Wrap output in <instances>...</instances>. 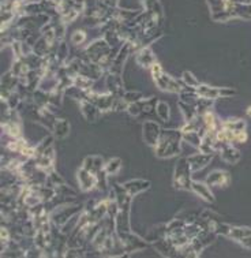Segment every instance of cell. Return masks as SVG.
Here are the masks:
<instances>
[{
  "label": "cell",
  "mask_w": 251,
  "mask_h": 258,
  "mask_svg": "<svg viewBox=\"0 0 251 258\" xmlns=\"http://www.w3.org/2000/svg\"><path fill=\"white\" fill-rule=\"evenodd\" d=\"M157 113L160 115L161 119L164 120H168L169 119V108L165 103H158L157 105Z\"/></svg>",
  "instance_id": "15"
},
{
  "label": "cell",
  "mask_w": 251,
  "mask_h": 258,
  "mask_svg": "<svg viewBox=\"0 0 251 258\" xmlns=\"http://www.w3.org/2000/svg\"><path fill=\"white\" fill-rule=\"evenodd\" d=\"M152 73H153V80L158 88L161 90H168V92H180L181 86L179 82L172 80L171 77H168L163 73L161 67L154 63L152 66Z\"/></svg>",
  "instance_id": "3"
},
{
  "label": "cell",
  "mask_w": 251,
  "mask_h": 258,
  "mask_svg": "<svg viewBox=\"0 0 251 258\" xmlns=\"http://www.w3.org/2000/svg\"><path fill=\"white\" fill-rule=\"evenodd\" d=\"M144 186H149V182H142V180H134V182H129L124 184V188L127 191H130V196H135L137 192L146 190L148 187Z\"/></svg>",
  "instance_id": "11"
},
{
  "label": "cell",
  "mask_w": 251,
  "mask_h": 258,
  "mask_svg": "<svg viewBox=\"0 0 251 258\" xmlns=\"http://www.w3.org/2000/svg\"><path fill=\"white\" fill-rule=\"evenodd\" d=\"M144 140L149 145H156L157 144V138L158 136H160V127L157 126V124H154V123L149 122L146 123L144 127Z\"/></svg>",
  "instance_id": "10"
},
{
  "label": "cell",
  "mask_w": 251,
  "mask_h": 258,
  "mask_svg": "<svg viewBox=\"0 0 251 258\" xmlns=\"http://www.w3.org/2000/svg\"><path fill=\"white\" fill-rule=\"evenodd\" d=\"M231 182L229 174L225 171H213L212 174L206 179V183L209 184L210 187H225Z\"/></svg>",
  "instance_id": "6"
},
{
  "label": "cell",
  "mask_w": 251,
  "mask_h": 258,
  "mask_svg": "<svg viewBox=\"0 0 251 258\" xmlns=\"http://www.w3.org/2000/svg\"><path fill=\"white\" fill-rule=\"evenodd\" d=\"M183 81L186 82V85L189 88H193V89H196L197 86L200 85V82L194 78V75L191 74V73H184V74H183Z\"/></svg>",
  "instance_id": "14"
},
{
  "label": "cell",
  "mask_w": 251,
  "mask_h": 258,
  "mask_svg": "<svg viewBox=\"0 0 251 258\" xmlns=\"http://www.w3.org/2000/svg\"><path fill=\"white\" fill-rule=\"evenodd\" d=\"M191 190L196 192L198 197L202 198L204 201L214 202L213 192H212V190H210V186L208 183L193 182V183H191Z\"/></svg>",
  "instance_id": "8"
},
{
  "label": "cell",
  "mask_w": 251,
  "mask_h": 258,
  "mask_svg": "<svg viewBox=\"0 0 251 258\" xmlns=\"http://www.w3.org/2000/svg\"><path fill=\"white\" fill-rule=\"evenodd\" d=\"M221 156V159L224 161H227L229 164H236L239 160L242 159V153L232 145V144H225V145H221L217 150Z\"/></svg>",
  "instance_id": "5"
},
{
  "label": "cell",
  "mask_w": 251,
  "mask_h": 258,
  "mask_svg": "<svg viewBox=\"0 0 251 258\" xmlns=\"http://www.w3.org/2000/svg\"><path fill=\"white\" fill-rule=\"evenodd\" d=\"M213 159V155H209V153H200V155H194L187 159V161L190 163L191 171H200V169L205 168L206 165L209 164L210 160Z\"/></svg>",
  "instance_id": "7"
},
{
  "label": "cell",
  "mask_w": 251,
  "mask_h": 258,
  "mask_svg": "<svg viewBox=\"0 0 251 258\" xmlns=\"http://www.w3.org/2000/svg\"><path fill=\"white\" fill-rule=\"evenodd\" d=\"M121 161L119 159H112L107 165H105V169H107V174H116L119 168H120Z\"/></svg>",
  "instance_id": "13"
},
{
  "label": "cell",
  "mask_w": 251,
  "mask_h": 258,
  "mask_svg": "<svg viewBox=\"0 0 251 258\" xmlns=\"http://www.w3.org/2000/svg\"><path fill=\"white\" fill-rule=\"evenodd\" d=\"M55 133L59 138H63L69 134V123L66 120H59L55 123Z\"/></svg>",
  "instance_id": "12"
},
{
  "label": "cell",
  "mask_w": 251,
  "mask_h": 258,
  "mask_svg": "<svg viewBox=\"0 0 251 258\" xmlns=\"http://www.w3.org/2000/svg\"><path fill=\"white\" fill-rule=\"evenodd\" d=\"M78 179L79 184H81V187L84 188V190H90V188L97 184V178L94 176L93 172H90L86 168H82L79 171Z\"/></svg>",
  "instance_id": "9"
},
{
  "label": "cell",
  "mask_w": 251,
  "mask_h": 258,
  "mask_svg": "<svg viewBox=\"0 0 251 258\" xmlns=\"http://www.w3.org/2000/svg\"><path fill=\"white\" fill-rule=\"evenodd\" d=\"M196 93L198 97H204V99L216 100L220 97H228L235 94V90L228 89V88H213V86H208V85H198L196 88Z\"/></svg>",
  "instance_id": "4"
},
{
  "label": "cell",
  "mask_w": 251,
  "mask_h": 258,
  "mask_svg": "<svg viewBox=\"0 0 251 258\" xmlns=\"http://www.w3.org/2000/svg\"><path fill=\"white\" fill-rule=\"evenodd\" d=\"M247 115H248V116H251V107H248V108H247Z\"/></svg>",
  "instance_id": "16"
},
{
  "label": "cell",
  "mask_w": 251,
  "mask_h": 258,
  "mask_svg": "<svg viewBox=\"0 0 251 258\" xmlns=\"http://www.w3.org/2000/svg\"><path fill=\"white\" fill-rule=\"evenodd\" d=\"M180 137L179 132H165L156 144V153L158 157H171L180 152Z\"/></svg>",
  "instance_id": "1"
},
{
  "label": "cell",
  "mask_w": 251,
  "mask_h": 258,
  "mask_svg": "<svg viewBox=\"0 0 251 258\" xmlns=\"http://www.w3.org/2000/svg\"><path fill=\"white\" fill-rule=\"evenodd\" d=\"M191 167L190 163L187 161V159H181L179 161V164L176 165V169H175V179H173V183L177 188H187L190 190L191 188Z\"/></svg>",
  "instance_id": "2"
}]
</instances>
